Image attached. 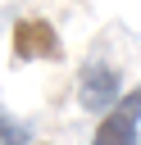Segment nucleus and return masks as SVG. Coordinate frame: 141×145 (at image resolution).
Masks as SVG:
<instances>
[{
    "label": "nucleus",
    "instance_id": "1",
    "mask_svg": "<svg viewBox=\"0 0 141 145\" xmlns=\"http://www.w3.org/2000/svg\"><path fill=\"white\" fill-rule=\"evenodd\" d=\"M136 136H141V86L123 91L105 109V118L96 127V145H136Z\"/></svg>",
    "mask_w": 141,
    "mask_h": 145
},
{
    "label": "nucleus",
    "instance_id": "2",
    "mask_svg": "<svg viewBox=\"0 0 141 145\" xmlns=\"http://www.w3.org/2000/svg\"><path fill=\"white\" fill-rule=\"evenodd\" d=\"M14 59H23V63H32V59H45V63L64 59V41H59L55 23L50 18H18L14 23Z\"/></svg>",
    "mask_w": 141,
    "mask_h": 145
},
{
    "label": "nucleus",
    "instance_id": "3",
    "mask_svg": "<svg viewBox=\"0 0 141 145\" xmlns=\"http://www.w3.org/2000/svg\"><path fill=\"white\" fill-rule=\"evenodd\" d=\"M118 95H123V77H118V68H109L105 59L82 63V72H77V104H82L86 113H105Z\"/></svg>",
    "mask_w": 141,
    "mask_h": 145
},
{
    "label": "nucleus",
    "instance_id": "4",
    "mask_svg": "<svg viewBox=\"0 0 141 145\" xmlns=\"http://www.w3.org/2000/svg\"><path fill=\"white\" fill-rule=\"evenodd\" d=\"M0 140H5V145H27V140H32V131H27L18 118H9V113L0 109Z\"/></svg>",
    "mask_w": 141,
    "mask_h": 145
}]
</instances>
